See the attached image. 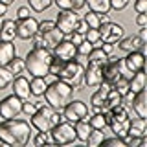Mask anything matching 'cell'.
Masks as SVG:
<instances>
[{"label":"cell","mask_w":147,"mask_h":147,"mask_svg":"<svg viewBox=\"0 0 147 147\" xmlns=\"http://www.w3.org/2000/svg\"><path fill=\"white\" fill-rule=\"evenodd\" d=\"M53 55L48 48H31L24 57V70H28L33 77L50 76V63Z\"/></svg>","instance_id":"cell-2"},{"label":"cell","mask_w":147,"mask_h":147,"mask_svg":"<svg viewBox=\"0 0 147 147\" xmlns=\"http://www.w3.org/2000/svg\"><path fill=\"white\" fill-rule=\"evenodd\" d=\"M11 90H13V94L18 96L20 99H30V81L26 79L24 76H18V77H13V81H11Z\"/></svg>","instance_id":"cell-20"},{"label":"cell","mask_w":147,"mask_h":147,"mask_svg":"<svg viewBox=\"0 0 147 147\" xmlns=\"http://www.w3.org/2000/svg\"><path fill=\"white\" fill-rule=\"evenodd\" d=\"M35 103H31V101H28V99H22V112L26 114V116H31V114L35 112Z\"/></svg>","instance_id":"cell-44"},{"label":"cell","mask_w":147,"mask_h":147,"mask_svg":"<svg viewBox=\"0 0 147 147\" xmlns=\"http://www.w3.org/2000/svg\"><path fill=\"white\" fill-rule=\"evenodd\" d=\"M7 68L13 74H22V72H24V59L18 57V55H15V57L7 63Z\"/></svg>","instance_id":"cell-35"},{"label":"cell","mask_w":147,"mask_h":147,"mask_svg":"<svg viewBox=\"0 0 147 147\" xmlns=\"http://www.w3.org/2000/svg\"><path fill=\"white\" fill-rule=\"evenodd\" d=\"M86 30H88V26H86V22H85V20H83V18H81V20L77 22V26H76V30H74V31H77V33H81L83 37H85Z\"/></svg>","instance_id":"cell-48"},{"label":"cell","mask_w":147,"mask_h":147,"mask_svg":"<svg viewBox=\"0 0 147 147\" xmlns=\"http://www.w3.org/2000/svg\"><path fill=\"white\" fill-rule=\"evenodd\" d=\"M52 55L57 59H63V61H70L76 55V44L70 39H63L52 48Z\"/></svg>","instance_id":"cell-16"},{"label":"cell","mask_w":147,"mask_h":147,"mask_svg":"<svg viewBox=\"0 0 147 147\" xmlns=\"http://www.w3.org/2000/svg\"><path fill=\"white\" fill-rule=\"evenodd\" d=\"M63 39H64V33L57 26H52L44 31H37L30 40L33 42V48H48L50 52H52V48Z\"/></svg>","instance_id":"cell-7"},{"label":"cell","mask_w":147,"mask_h":147,"mask_svg":"<svg viewBox=\"0 0 147 147\" xmlns=\"http://www.w3.org/2000/svg\"><path fill=\"white\" fill-rule=\"evenodd\" d=\"M70 40L77 46V44H81L83 40H85V37H83L81 33H77V31H72V33H70Z\"/></svg>","instance_id":"cell-50"},{"label":"cell","mask_w":147,"mask_h":147,"mask_svg":"<svg viewBox=\"0 0 147 147\" xmlns=\"http://www.w3.org/2000/svg\"><path fill=\"white\" fill-rule=\"evenodd\" d=\"M132 98H134V92L127 90L125 94L121 96V105H123V107H131V103H132Z\"/></svg>","instance_id":"cell-46"},{"label":"cell","mask_w":147,"mask_h":147,"mask_svg":"<svg viewBox=\"0 0 147 147\" xmlns=\"http://www.w3.org/2000/svg\"><path fill=\"white\" fill-rule=\"evenodd\" d=\"M98 30H99V39L103 42H110V44H116L125 33V28L121 24H118V22H105Z\"/></svg>","instance_id":"cell-13"},{"label":"cell","mask_w":147,"mask_h":147,"mask_svg":"<svg viewBox=\"0 0 147 147\" xmlns=\"http://www.w3.org/2000/svg\"><path fill=\"white\" fill-rule=\"evenodd\" d=\"M83 72H85V66L79 64L77 61H74V59H70V61H64L63 63L61 70L57 72V76H55V77L66 81L74 90H81L79 86L83 85Z\"/></svg>","instance_id":"cell-5"},{"label":"cell","mask_w":147,"mask_h":147,"mask_svg":"<svg viewBox=\"0 0 147 147\" xmlns=\"http://www.w3.org/2000/svg\"><path fill=\"white\" fill-rule=\"evenodd\" d=\"M101 144L103 145H118V147H125V142H123L121 136H110V138H103L101 140Z\"/></svg>","instance_id":"cell-39"},{"label":"cell","mask_w":147,"mask_h":147,"mask_svg":"<svg viewBox=\"0 0 147 147\" xmlns=\"http://www.w3.org/2000/svg\"><path fill=\"white\" fill-rule=\"evenodd\" d=\"M101 81H103V66L88 63L85 66V72H83V85L92 88V86H98Z\"/></svg>","instance_id":"cell-15"},{"label":"cell","mask_w":147,"mask_h":147,"mask_svg":"<svg viewBox=\"0 0 147 147\" xmlns=\"http://www.w3.org/2000/svg\"><path fill=\"white\" fill-rule=\"evenodd\" d=\"M92 48H94V44L88 42V40H83L81 44L76 46V53H81V55H88L92 52Z\"/></svg>","instance_id":"cell-41"},{"label":"cell","mask_w":147,"mask_h":147,"mask_svg":"<svg viewBox=\"0 0 147 147\" xmlns=\"http://www.w3.org/2000/svg\"><path fill=\"white\" fill-rule=\"evenodd\" d=\"M0 26H2V17H0Z\"/></svg>","instance_id":"cell-55"},{"label":"cell","mask_w":147,"mask_h":147,"mask_svg":"<svg viewBox=\"0 0 147 147\" xmlns=\"http://www.w3.org/2000/svg\"><path fill=\"white\" fill-rule=\"evenodd\" d=\"M63 112V118L66 119V121H79V119H85L86 116H88V107H86L85 101L81 99H70L66 105L61 109Z\"/></svg>","instance_id":"cell-9"},{"label":"cell","mask_w":147,"mask_h":147,"mask_svg":"<svg viewBox=\"0 0 147 147\" xmlns=\"http://www.w3.org/2000/svg\"><path fill=\"white\" fill-rule=\"evenodd\" d=\"M0 144H2V142H0ZM2 145H4V144H2Z\"/></svg>","instance_id":"cell-56"},{"label":"cell","mask_w":147,"mask_h":147,"mask_svg":"<svg viewBox=\"0 0 147 147\" xmlns=\"http://www.w3.org/2000/svg\"><path fill=\"white\" fill-rule=\"evenodd\" d=\"M7 7H9V6H6V4H2V2H0V17L7 13Z\"/></svg>","instance_id":"cell-53"},{"label":"cell","mask_w":147,"mask_h":147,"mask_svg":"<svg viewBox=\"0 0 147 147\" xmlns=\"http://www.w3.org/2000/svg\"><path fill=\"white\" fill-rule=\"evenodd\" d=\"M26 17H30V7H28V6L18 7V9H17V20H20V18H26Z\"/></svg>","instance_id":"cell-47"},{"label":"cell","mask_w":147,"mask_h":147,"mask_svg":"<svg viewBox=\"0 0 147 147\" xmlns=\"http://www.w3.org/2000/svg\"><path fill=\"white\" fill-rule=\"evenodd\" d=\"M0 119H2V116H0Z\"/></svg>","instance_id":"cell-57"},{"label":"cell","mask_w":147,"mask_h":147,"mask_svg":"<svg viewBox=\"0 0 147 147\" xmlns=\"http://www.w3.org/2000/svg\"><path fill=\"white\" fill-rule=\"evenodd\" d=\"M79 20H81V17H79L77 11H74V9H59L57 18H55L53 22H55V26L64 33V37H66L76 30V26H77Z\"/></svg>","instance_id":"cell-10"},{"label":"cell","mask_w":147,"mask_h":147,"mask_svg":"<svg viewBox=\"0 0 147 147\" xmlns=\"http://www.w3.org/2000/svg\"><path fill=\"white\" fill-rule=\"evenodd\" d=\"M90 127L92 129H101L103 131L105 127H107V116H105V112H94L88 119Z\"/></svg>","instance_id":"cell-32"},{"label":"cell","mask_w":147,"mask_h":147,"mask_svg":"<svg viewBox=\"0 0 147 147\" xmlns=\"http://www.w3.org/2000/svg\"><path fill=\"white\" fill-rule=\"evenodd\" d=\"M110 88H112V85L107 83V81H101L99 85H98V90L90 96V105H92V109H94V110L105 101V98H107V94L110 92Z\"/></svg>","instance_id":"cell-21"},{"label":"cell","mask_w":147,"mask_h":147,"mask_svg":"<svg viewBox=\"0 0 147 147\" xmlns=\"http://www.w3.org/2000/svg\"><path fill=\"white\" fill-rule=\"evenodd\" d=\"M129 136H145L147 134V125H145V118H134L131 119V123H129V131H127Z\"/></svg>","instance_id":"cell-24"},{"label":"cell","mask_w":147,"mask_h":147,"mask_svg":"<svg viewBox=\"0 0 147 147\" xmlns=\"http://www.w3.org/2000/svg\"><path fill=\"white\" fill-rule=\"evenodd\" d=\"M99 48L103 50V52L107 53V55H110V53L114 52V48H116V46H114V44H110V42H103V40H101V42H99Z\"/></svg>","instance_id":"cell-49"},{"label":"cell","mask_w":147,"mask_h":147,"mask_svg":"<svg viewBox=\"0 0 147 147\" xmlns=\"http://www.w3.org/2000/svg\"><path fill=\"white\" fill-rule=\"evenodd\" d=\"M39 30V20L35 17H26L17 20V30H15V37L20 40H30L31 37L37 33Z\"/></svg>","instance_id":"cell-14"},{"label":"cell","mask_w":147,"mask_h":147,"mask_svg":"<svg viewBox=\"0 0 147 147\" xmlns=\"http://www.w3.org/2000/svg\"><path fill=\"white\" fill-rule=\"evenodd\" d=\"M46 79L44 77H33V79L30 81V94L35 96V98H40V96H44V90H46Z\"/></svg>","instance_id":"cell-28"},{"label":"cell","mask_w":147,"mask_h":147,"mask_svg":"<svg viewBox=\"0 0 147 147\" xmlns=\"http://www.w3.org/2000/svg\"><path fill=\"white\" fill-rule=\"evenodd\" d=\"M105 116H107V127H110V131L116 136H125L129 131V123H131V116H129L127 107H123L121 103L116 107L105 110Z\"/></svg>","instance_id":"cell-4"},{"label":"cell","mask_w":147,"mask_h":147,"mask_svg":"<svg viewBox=\"0 0 147 147\" xmlns=\"http://www.w3.org/2000/svg\"><path fill=\"white\" fill-rule=\"evenodd\" d=\"M13 77H15V74L9 70L7 66H0V90L9 88V85H11Z\"/></svg>","instance_id":"cell-31"},{"label":"cell","mask_w":147,"mask_h":147,"mask_svg":"<svg viewBox=\"0 0 147 147\" xmlns=\"http://www.w3.org/2000/svg\"><path fill=\"white\" fill-rule=\"evenodd\" d=\"M112 88L118 92V94H125V92L129 90V86H127V77H119V79L116 83H112Z\"/></svg>","instance_id":"cell-40"},{"label":"cell","mask_w":147,"mask_h":147,"mask_svg":"<svg viewBox=\"0 0 147 147\" xmlns=\"http://www.w3.org/2000/svg\"><path fill=\"white\" fill-rule=\"evenodd\" d=\"M18 114H22V99L18 96L11 94L0 101V116H2V119L17 118Z\"/></svg>","instance_id":"cell-12"},{"label":"cell","mask_w":147,"mask_h":147,"mask_svg":"<svg viewBox=\"0 0 147 147\" xmlns=\"http://www.w3.org/2000/svg\"><path fill=\"white\" fill-rule=\"evenodd\" d=\"M85 40H88V42H92L94 46H99L101 39H99V30H94V28H88L85 33Z\"/></svg>","instance_id":"cell-37"},{"label":"cell","mask_w":147,"mask_h":147,"mask_svg":"<svg viewBox=\"0 0 147 147\" xmlns=\"http://www.w3.org/2000/svg\"><path fill=\"white\" fill-rule=\"evenodd\" d=\"M50 138H52L53 145H70L77 140L76 138V129H74V123L72 121H59L57 125H53L50 129Z\"/></svg>","instance_id":"cell-6"},{"label":"cell","mask_w":147,"mask_h":147,"mask_svg":"<svg viewBox=\"0 0 147 147\" xmlns=\"http://www.w3.org/2000/svg\"><path fill=\"white\" fill-rule=\"evenodd\" d=\"M132 7L136 13H147V0H134Z\"/></svg>","instance_id":"cell-45"},{"label":"cell","mask_w":147,"mask_h":147,"mask_svg":"<svg viewBox=\"0 0 147 147\" xmlns=\"http://www.w3.org/2000/svg\"><path fill=\"white\" fill-rule=\"evenodd\" d=\"M72 96H74V88L66 81L59 79V77L55 81L48 83V85H46V90H44L46 103L55 110H61L64 105L72 99Z\"/></svg>","instance_id":"cell-3"},{"label":"cell","mask_w":147,"mask_h":147,"mask_svg":"<svg viewBox=\"0 0 147 147\" xmlns=\"http://www.w3.org/2000/svg\"><path fill=\"white\" fill-rule=\"evenodd\" d=\"M63 59H57V57H53L52 59V63H50V76H57V72L61 70V66H63Z\"/></svg>","instance_id":"cell-43"},{"label":"cell","mask_w":147,"mask_h":147,"mask_svg":"<svg viewBox=\"0 0 147 147\" xmlns=\"http://www.w3.org/2000/svg\"><path fill=\"white\" fill-rule=\"evenodd\" d=\"M138 37H140L142 40H145V42H147V26H144V28L140 30V33H138Z\"/></svg>","instance_id":"cell-52"},{"label":"cell","mask_w":147,"mask_h":147,"mask_svg":"<svg viewBox=\"0 0 147 147\" xmlns=\"http://www.w3.org/2000/svg\"><path fill=\"white\" fill-rule=\"evenodd\" d=\"M83 20L86 22V26H88V28H94V30H98V28L101 26L99 15H98V13H94V11H88L85 17H83Z\"/></svg>","instance_id":"cell-36"},{"label":"cell","mask_w":147,"mask_h":147,"mask_svg":"<svg viewBox=\"0 0 147 147\" xmlns=\"http://www.w3.org/2000/svg\"><path fill=\"white\" fill-rule=\"evenodd\" d=\"M0 2H2V4H6V6H11V4L15 2V0H0Z\"/></svg>","instance_id":"cell-54"},{"label":"cell","mask_w":147,"mask_h":147,"mask_svg":"<svg viewBox=\"0 0 147 147\" xmlns=\"http://www.w3.org/2000/svg\"><path fill=\"white\" fill-rule=\"evenodd\" d=\"M86 59H88V63H94V64H99V66H103V64L109 61V55L105 53L103 50L99 48V46H94V48H92V52L86 55Z\"/></svg>","instance_id":"cell-29"},{"label":"cell","mask_w":147,"mask_h":147,"mask_svg":"<svg viewBox=\"0 0 147 147\" xmlns=\"http://www.w3.org/2000/svg\"><path fill=\"white\" fill-rule=\"evenodd\" d=\"M15 30L17 22L11 18H2V26H0V39L2 40H13L15 39Z\"/></svg>","instance_id":"cell-25"},{"label":"cell","mask_w":147,"mask_h":147,"mask_svg":"<svg viewBox=\"0 0 147 147\" xmlns=\"http://www.w3.org/2000/svg\"><path fill=\"white\" fill-rule=\"evenodd\" d=\"M59 9H74V11H79L85 6V0H52Z\"/></svg>","instance_id":"cell-30"},{"label":"cell","mask_w":147,"mask_h":147,"mask_svg":"<svg viewBox=\"0 0 147 147\" xmlns=\"http://www.w3.org/2000/svg\"><path fill=\"white\" fill-rule=\"evenodd\" d=\"M74 129H76V138H77L79 142H83V144H85L86 138H88V134H90V131H92L88 119L85 118V119H79V121H76V123H74Z\"/></svg>","instance_id":"cell-26"},{"label":"cell","mask_w":147,"mask_h":147,"mask_svg":"<svg viewBox=\"0 0 147 147\" xmlns=\"http://www.w3.org/2000/svg\"><path fill=\"white\" fill-rule=\"evenodd\" d=\"M127 86H129V90L134 92V94H136L138 90L145 88V72H144V68H142V70L132 72L131 76L127 77Z\"/></svg>","instance_id":"cell-23"},{"label":"cell","mask_w":147,"mask_h":147,"mask_svg":"<svg viewBox=\"0 0 147 147\" xmlns=\"http://www.w3.org/2000/svg\"><path fill=\"white\" fill-rule=\"evenodd\" d=\"M129 4H131V0H110V9H114V11H123Z\"/></svg>","instance_id":"cell-42"},{"label":"cell","mask_w":147,"mask_h":147,"mask_svg":"<svg viewBox=\"0 0 147 147\" xmlns=\"http://www.w3.org/2000/svg\"><path fill=\"white\" fill-rule=\"evenodd\" d=\"M31 127L30 121L26 119H0V142L4 145H11V147H22L31 140Z\"/></svg>","instance_id":"cell-1"},{"label":"cell","mask_w":147,"mask_h":147,"mask_svg":"<svg viewBox=\"0 0 147 147\" xmlns=\"http://www.w3.org/2000/svg\"><path fill=\"white\" fill-rule=\"evenodd\" d=\"M53 110L48 103H42L40 107L35 109V112L30 116V123L35 131H42V132H48L52 129V116H53Z\"/></svg>","instance_id":"cell-8"},{"label":"cell","mask_w":147,"mask_h":147,"mask_svg":"<svg viewBox=\"0 0 147 147\" xmlns=\"http://www.w3.org/2000/svg\"><path fill=\"white\" fill-rule=\"evenodd\" d=\"M52 0H28V7L31 9V11H35V13H42L46 11L50 6H52Z\"/></svg>","instance_id":"cell-33"},{"label":"cell","mask_w":147,"mask_h":147,"mask_svg":"<svg viewBox=\"0 0 147 147\" xmlns=\"http://www.w3.org/2000/svg\"><path fill=\"white\" fill-rule=\"evenodd\" d=\"M103 138H105V134H103V131H101V129H92L85 144L90 145V147H96V145L101 144V140H103Z\"/></svg>","instance_id":"cell-34"},{"label":"cell","mask_w":147,"mask_h":147,"mask_svg":"<svg viewBox=\"0 0 147 147\" xmlns=\"http://www.w3.org/2000/svg\"><path fill=\"white\" fill-rule=\"evenodd\" d=\"M85 6H88L90 11L103 15L110 11V0H85Z\"/></svg>","instance_id":"cell-27"},{"label":"cell","mask_w":147,"mask_h":147,"mask_svg":"<svg viewBox=\"0 0 147 147\" xmlns=\"http://www.w3.org/2000/svg\"><path fill=\"white\" fill-rule=\"evenodd\" d=\"M127 68L123 64V59H109L103 64V81L107 83H116L119 77H127Z\"/></svg>","instance_id":"cell-11"},{"label":"cell","mask_w":147,"mask_h":147,"mask_svg":"<svg viewBox=\"0 0 147 147\" xmlns=\"http://www.w3.org/2000/svg\"><path fill=\"white\" fill-rule=\"evenodd\" d=\"M131 107L138 118H147V92H145V88L138 90L134 94Z\"/></svg>","instance_id":"cell-19"},{"label":"cell","mask_w":147,"mask_h":147,"mask_svg":"<svg viewBox=\"0 0 147 147\" xmlns=\"http://www.w3.org/2000/svg\"><path fill=\"white\" fill-rule=\"evenodd\" d=\"M33 145H42V144H53L52 138H50V132H42V131H37V134L33 140Z\"/></svg>","instance_id":"cell-38"},{"label":"cell","mask_w":147,"mask_h":147,"mask_svg":"<svg viewBox=\"0 0 147 147\" xmlns=\"http://www.w3.org/2000/svg\"><path fill=\"white\" fill-rule=\"evenodd\" d=\"M136 24L140 26V28H144V26H147V13H138V17H136Z\"/></svg>","instance_id":"cell-51"},{"label":"cell","mask_w":147,"mask_h":147,"mask_svg":"<svg viewBox=\"0 0 147 147\" xmlns=\"http://www.w3.org/2000/svg\"><path fill=\"white\" fill-rule=\"evenodd\" d=\"M118 50L121 52H144L145 50V40H142L138 35H131V37H121L118 40Z\"/></svg>","instance_id":"cell-17"},{"label":"cell","mask_w":147,"mask_h":147,"mask_svg":"<svg viewBox=\"0 0 147 147\" xmlns=\"http://www.w3.org/2000/svg\"><path fill=\"white\" fill-rule=\"evenodd\" d=\"M145 63V53L144 52H129L127 57H123V64H125L127 72L132 74L136 70H142Z\"/></svg>","instance_id":"cell-18"},{"label":"cell","mask_w":147,"mask_h":147,"mask_svg":"<svg viewBox=\"0 0 147 147\" xmlns=\"http://www.w3.org/2000/svg\"><path fill=\"white\" fill-rule=\"evenodd\" d=\"M17 55V48L11 40L0 39V66H7V63Z\"/></svg>","instance_id":"cell-22"}]
</instances>
